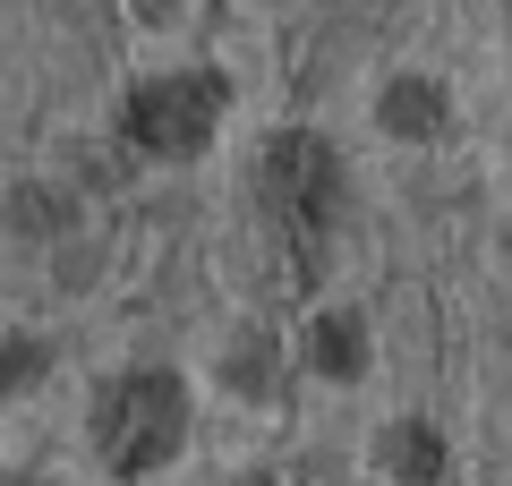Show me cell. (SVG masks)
I'll use <instances>...</instances> for the list:
<instances>
[{"instance_id": "1", "label": "cell", "mask_w": 512, "mask_h": 486, "mask_svg": "<svg viewBox=\"0 0 512 486\" xmlns=\"http://www.w3.org/2000/svg\"><path fill=\"white\" fill-rule=\"evenodd\" d=\"M180 418H188V401H180L171 376H120L103 401H94V452L137 478V469H154L171 444H180Z\"/></svg>"}, {"instance_id": "2", "label": "cell", "mask_w": 512, "mask_h": 486, "mask_svg": "<svg viewBox=\"0 0 512 486\" xmlns=\"http://www.w3.org/2000/svg\"><path fill=\"white\" fill-rule=\"evenodd\" d=\"M265 205L291 231H325V214L342 205V162L325 137H274L265 145Z\"/></svg>"}, {"instance_id": "3", "label": "cell", "mask_w": 512, "mask_h": 486, "mask_svg": "<svg viewBox=\"0 0 512 486\" xmlns=\"http://www.w3.org/2000/svg\"><path fill=\"white\" fill-rule=\"evenodd\" d=\"M214 111H222L214 77H154V86H137V103H128V137L146 145V154H197V145L214 137Z\"/></svg>"}, {"instance_id": "4", "label": "cell", "mask_w": 512, "mask_h": 486, "mask_svg": "<svg viewBox=\"0 0 512 486\" xmlns=\"http://www.w3.org/2000/svg\"><path fill=\"white\" fill-rule=\"evenodd\" d=\"M384 120L410 128V137H427V128L444 120V94H436V86H419V77H402V86H393V103H384Z\"/></svg>"}, {"instance_id": "5", "label": "cell", "mask_w": 512, "mask_h": 486, "mask_svg": "<svg viewBox=\"0 0 512 486\" xmlns=\"http://www.w3.org/2000/svg\"><path fill=\"white\" fill-rule=\"evenodd\" d=\"M350 350H359V342H350V324H325V333H316V359H325V367H350Z\"/></svg>"}, {"instance_id": "6", "label": "cell", "mask_w": 512, "mask_h": 486, "mask_svg": "<svg viewBox=\"0 0 512 486\" xmlns=\"http://www.w3.org/2000/svg\"><path fill=\"white\" fill-rule=\"evenodd\" d=\"M18 376H35V350H18V342H0V401H9V384Z\"/></svg>"}]
</instances>
